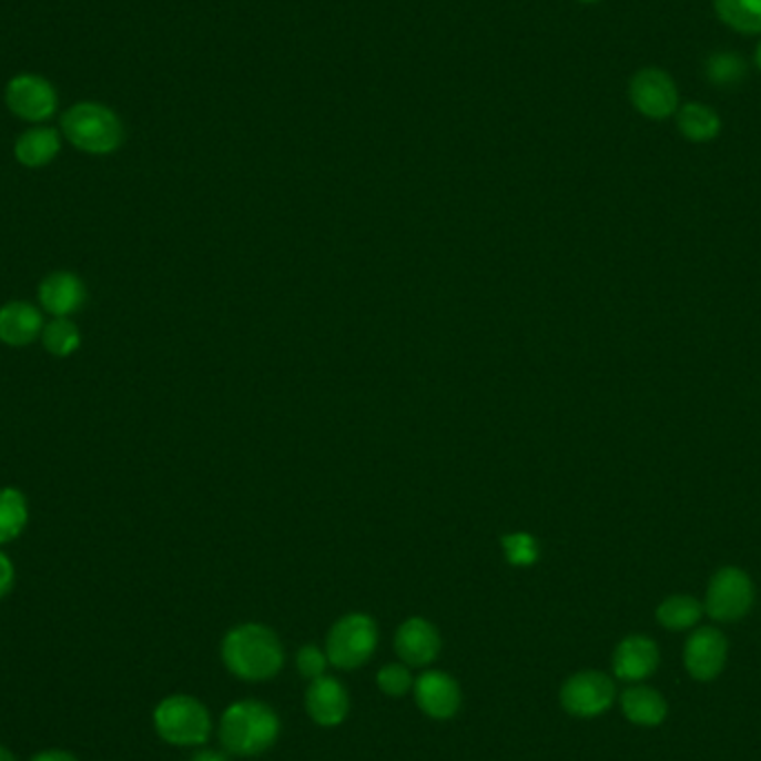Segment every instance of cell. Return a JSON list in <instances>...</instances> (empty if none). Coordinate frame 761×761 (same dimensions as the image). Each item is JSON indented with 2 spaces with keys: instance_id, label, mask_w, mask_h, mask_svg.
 Returning <instances> with one entry per match:
<instances>
[{
  "instance_id": "cell-6",
  "label": "cell",
  "mask_w": 761,
  "mask_h": 761,
  "mask_svg": "<svg viewBox=\"0 0 761 761\" xmlns=\"http://www.w3.org/2000/svg\"><path fill=\"white\" fill-rule=\"evenodd\" d=\"M615 683L599 670H584L572 674L559 692L561 706L568 714L590 719L603 714L615 701Z\"/></svg>"
},
{
  "instance_id": "cell-32",
  "label": "cell",
  "mask_w": 761,
  "mask_h": 761,
  "mask_svg": "<svg viewBox=\"0 0 761 761\" xmlns=\"http://www.w3.org/2000/svg\"><path fill=\"white\" fill-rule=\"evenodd\" d=\"M754 63H757V68L761 70V43L757 45V52H754Z\"/></svg>"
},
{
  "instance_id": "cell-5",
  "label": "cell",
  "mask_w": 761,
  "mask_h": 761,
  "mask_svg": "<svg viewBox=\"0 0 761 761\" xmlns=\"http://www.w3.org/2000/svg\"><path fill=\"white\" fill-rule=\"evenodd\" d=\"M154 726L172 745H201L212 732V717L199 699L172 694L156 706Z\"/></svg>"
},
{
  "instance_id": "cell-4",
  "label": "cell",
  "mask_w": 761,
  "mask_h": 761,
  "mask_svg": "<svg viewBox=\"0 0 761 761\" xmlns=\"http://www.w3.org/2000/svg\"><path fill=\"white\" fill-rule=\"evenodd\" d=\"M378 646V628L369 615L352 612L341 617L327 632L325 655L338 670L361 668L372 659Z\"/></svg>"
},
{
  "instance_id": "cell-14",
  "label": "cell",
  "mask_w": 761,
  "mask_h": 761,
  "mask_svg": "<svg viewBox=\"0 0 761 761\" xmlns=\"http://www.w3.org/2000/svg\"><path fill=\"white\" fill-rule=\"evenodd\" d=\"M657 663H659L657 643L643 635L626 637L612 655V670L623 681H641L650 677Z\"/></svg>"
},
{
  "instance_id": "cell-31",
  "label": "cell",
  "mask_w": 761,
  "mask_h": 761,
  "mask_svg": "<svg viewBox=\"0 0 761 761\" xmlns=\"http://www.w3.org/2000/svg\"><path fill=\"white\" fill-rule=\"evenodd\" d=\"M0 761H17L8 748L0 745Z\"/></svg>"
},
{
  "instance_id": "cell-24",
  "label": "cell",
  "mask_w": 761,
  "mask_h": 761,
  "mask_svg": "<svg viewBox=\"0 0 761 761\" xmlns=\"http://www.w3.org/2000/svg\"><path fill=\"white\" fill-rule=\"evenodd\" d=\"M43 345L54 356H70L81 345V332L70 318H57L43 327Z\"/></svg>"
},
{
  "instance_id": "cell-26",
  "label": "cell",
  "mask_w": 761,
  "mask_h": 761,
  "mask_svg": "<svg viewBox=\"0 0 761 761\" xmlns=\"http://www.w3.org/2000/svg\"><path fill=\"white\" fill-rule=\"evenodd\" d=\"M504 552H506V559L519 568L532 566L539 559V546H537L535 537H530L528 532L508 535L504 539Z\"/></svg>"
},
{
  "instance_id": "cell-22",
  "label": "cell",
  "mask_w": 761,
  "mask_h": 761,
  "mask_svg": "<svg viewBox=\"0 0 761 761\" xmlns=\"http://www.w3.org/2000/svg\"><path fill=\"white\" fill-rule=\"evenodd\" d=\"M745 61L734 52H714L706 59L703 74L708 83L726 90L734 88L745 79Z\"/></svg>"
},
{
  "instance_id": "cell-29",
  "label": "cell",
  "mask_w": 761,
  "mask_h": 761,
  "mask_svg": "<svg viewBox=\"0 0 761 761\" xmlns=\"http://www.w3.org/2000/svg\"><path fill=\"white\" fill-rule=\"evenodd\" d=\"M32 761H77V757H72L70 752H63V750H50V752H41Z\"/></svg>"
},
{
  "instance_id": "cell-12",
  "label": "cell",
  "mask_w": 761,
  "mask_h": 761,
  "mask_svg": "<svg viewBox=\"0 0 761 761\" xmlns=\"http://www.w3.org/2000/svg\"><path fill=\"white\" fill-rule=\"evenodd\" d=\"M726 655H728L726 637L717 628H699L686 641L683 661L692 679L710 681L723 670Z\"/></svg>"
},
{
  "instance_id": "cell-10",
  "label": "cell",
  "mask_w": 761,
  "mask_h": 761,
  "mask_svg": "<svg viewBox=\"0 0 761 761\" xmlns=\"http://www.w3.org/2000/svg\"><path fill=\"white\" fill-rule=\"evenodd\" d=\"M413 694L422 712L437 721L453 719L461 708V688L457 679L444 670H426L419 674Z\"/></svg>"
},
{
  "instance_id": "cell-20",
  "label": "cell",
  "mask_w": 761,
  "mask_h": 761,
  "mask_svg": "<svg viewBox=\"0 0 761 761\" xmlns=\"http://www.w3.org/2000/svg\"><path fill=\"white\" fill-rule=\"evenodd\" d=\"M714 12L737 34H761V0H714Z\"/></svg>"
},
{
  "instance_id": "cell-3",
  "label": "cell",
  "mask_w": 761,
  "mask_h": 761,
  "mask_svg": "<svg viewBox=\"0 0 761 761\" xmlns=\"http://www.w3.org/2000/svg\"><path fill=\"white\" fill-rule=\"evenodd\" d=\"M65 139L88 154H112L123 143V123L114 110L103 103L85 101L72 105L61 121Z\"/></svg>"
},
{
  "instance_id": "cell-23",
  "label": "cell",
  "mask_w": 761,
  "mask_h": 761,
  "mask_svg": "<svg viewBox=\"0 0 761 761\" xmlns=\"http://www.w3.org/2000/svg\"><path fill=\"white\" fill-rule=\"evenodd\" d=\"M701 612L703 608L697 599L677 595V597H668L657 608V619L668 630H686V628H692L701 619Z\"/></svg>"
},
{
  "instance_id": "cell-16",
  "label": "cell",
  "mask_w": 761,
  "mask_h": 761,
  "mask_svg": "<svg viewBox=\"0 0 761 761\" xmlns=\"http://www.w3.org/2000/svg\"><path fill=\"white\" fill-rule=\"evenodd\" d=\"M43 327L41 312L26 301H14L0 307V341L8 345H30L43 332Z\"/></svg>"
},
{
  "instance_id": "cell-19",
  "label": "cell",
  "mask_w": 761,
  "mask_h": 761,
  "mask_svg": "<svg viewBox=\"0 0 761 761\" xmlns=\"http://www.w3.org/2000/svg\"><path fill=\"white\" fill-rule=\"evenodd\" d=\"M679 132L692 143L714 141L721 132V121L714 110L703 103H686L677 110Z\"/></svg>"
},
{
  "instance_id": "cell-17",
  "label": "cell",
  "mask_w": 761,
  "mask_h": 761,
  "mask_svg": "<svg viewBox=\"0 0 761 761\" xmlns=\"http://www.w3.org/2000/svg\"><path fill=\"white\" fill-rule=\"evenodd\" d=\"M61 152V136L52 128H32L17 141L14 154L26 168H43Z\"/></svg>"
},
{
  "instance_id": "cell-1",
  "label": "cell",
  "mask_w": 761,
  "mask_h": 761,
  "mask_svg": "<svg viewBox=\"0 0 761 761\" xmlns=\"http://www.w3.org/2000/svg\"><path fill=\"white\" fill-rule=\"evenodd\" d=\"M225 668L243 681H267L283 668L285 652L274 630L263 623H241L221 643Z\"/></svg>"
},
{
  "instance_id": "cell-8",
  "label": "cell",
  "mask_w": 761,
  "mask_h": 761,
  "mask_svg": "<svg viewBox=\"0 0 761 761\" xmlns=\"http://www.w3.org/2000/svg\"><path fill=\"white\" fill-rule=\"evenodd\" d=\"M630 101L646 119L663 121L677 114L679 92L672 77L659 68L639 70L630 81Z\"/></svg>"
},
{
  "instance_id": "cell-7",
  "label": "cell",
  "mask_w": 761,
  "mask_h": 761,
  "mask_svg": "<svg viewBox=\"0 0 761 761\" xmlns=\"http://www.w3.org/2000/svg\"><path fill=\"white\" fill-rule=\"evenodd\" d=\"M754 588L750 577L739 568H721L706 595V612L717 621H737L752 608Z\"/></svg>"
},
{
  "instance_id": "cell-33",
  "label": "cell",
  "mask_w": 761,
  "mask_h": 761,
  "mask_svg": "<svg viewBox=\"0 0 761 761\" xmlns=\"http://www.w3.org/2000/svg\"><path fill=\"white\" fill-rule=\"evenodd\" d=\"M581 3H597V0H581Z\"/></svg>"
},
{
  "instance_id": "cell-2",
  "label": "cell",
  "mask_w": 761,
  "mask_h": 761,
  "mask_svg": "<svg viewBox=\"0 0 761 761\" xmlns=\"http://www.w3.org/2000/svg\"><path fill=\"white\" fill-rule=\"evenodd\" d=\"M281 719L272 706L258 699H241L225 708L219 723L223 748L239 757H254L274 745Z\"/></svg>"
},
{
  "instance_id": "cell-11",
  "label": "cell",
  "mask_w": 761,
  "mask_h": 761,
  "mask_svg": "<svg viewBox=\"0 0 761 761\" xmlns=\"http://www.w3.org/2000/svg\"><path fill=\"white\" fill-rule=\"evenodd\" d=\"M395 650L406 666L426 668L439 657V630L424 617H410L399 626L395 635Z\"/></svg>"
},
{
  "instance_id": "cell-15",
  "label": "cell",
  "mask_w": 761,
  "mask_h": 761,
  "mask_svg": "<svg viewBox=\"0 0 761 761\" xmlns=\"http://www.w3.org/2000/svg\"><path fill=\"white\" fill-rule=\"evenodd\" d=\"M43 307L54 314L57 318H68L70 314L79 312L88 298V290L77 274L70 272H54L50 274L39 290Z\"/></svg>"
},
{
  "instance_id": "cell-13",
  "label": "cell",
  "mask_w": 761,
  "mask_h": 761,
  "mask_svg": "<svg viewBox=\"0 0 761 761\" xmlns=\"http://www.w3.org/2000/svg\"><path fill=\"white\" fill-rule=\"evenodd\" d=\"M305 710L310 719L323 728L343 723L349 712V697L345 686L329 674L310 681L305 690Z\"/></svg>"
},
{
  "instance_id": "cell-30",
  "label": "cell",
  "mask_w": 761,
  "mask_h": 761,
  "mask_svg": "<svg viewBox=\"0 0 761 761\" xmlns=\"http://www.w3.org/2000/svg\"><path fill=\"white\" fill-rule=\"evenodd\" d=\"M192 761H227L223 754H219V752H214V750H203V752H199Z\"/></svg>"
},
{
  "instance_id": "cell-21",
  "label": "cell",
  "mask_w": 761,
  "mask_h": 761,
  "mask_svg": "<svg viewBox=\"0 0 761 761\" xmlns=\"http://www.w3.org/2000/svg\"><path fill=\"white\" fill-rule=\"evenodd\" d=\"M28 517V501L19 490H0V544L17 539L23 532Z\"/></svg>"
},
{
  "instance_id": "cell-9",
  "label": "cell",
  "mask_w": 761,
  "mask_h": 761,
  "mask_svg": "<svg viewBox=\"0 0 761 761\" xmlns=\"http://www.w3.org/2000/svg\"><path fill=\"white\" fill-rule=\"evenodd\" d=\"M6 103L14 116L28 123H45L57 112L59 94L48 79L21 74L8 83Z\"/></svg>"
},
{
  "instance_id": "cell-25",
  "label": "cell",
  "mask_w": 761,
  "mask_h": 761,
  "mask_svg": "<svg viewBox=\"0 0 761 761\" xmlns=\"http://www.w3.org/2000/svg\"><path fill=\"white\" fill-rule=\"evenodd\" d=\"M376 686L380 688V692H386L388 697H404V694L413 692L415 677L410 672V666H406L404 661L386 663L376 672Z\"/></svg>"
},
{
  "instance_id": "cell-18",
  "label": "cell",
  "mask_w": 761,
  "mask_h": 761,
  "mask_svg": "<svg viewBox=\"0 0 761 761\" xmlns=\"http://www.w3.org/2000/svg\"><path fill=\"white\" fill-rule=\"evenodd\" d=\"M621 710L626 719L637 726H659L666 719L668 706L657 690L637 686L621 694Z\"/></svg>"
},
{
  "instance_id": "cell-28",
  "label": "cell",
  "mask_w": 761,
  "mask_h": 761,
  "mask_svg": "<svg viewBox=\"0 0 761 761\" xmlns=\"http://www.w3.org/2000/svg\"><path fill=\"white\" fill-rule=\"evenodd\" d=\"M14 586V566L8 555L0 552V597H6Z\"/></svg>"
},
{
  "instance_id": "cell-27",
  "label": "cell",
  "mask_w": 761,
  "mask_h": 761,
  "mask_svg": "<svg viewBox=\"0 0 761 761\" xmlns=\"http://www.w3.org/2000/svg\"><path fill=\"white\" fill-rule=\"evenodd\" d=\"M329 661H327V655L325 650H321L318 646H303L298 652H296V670L301 672V677L314 681L318 677L325 674Z\"/></svg>"
}]
</instances>
